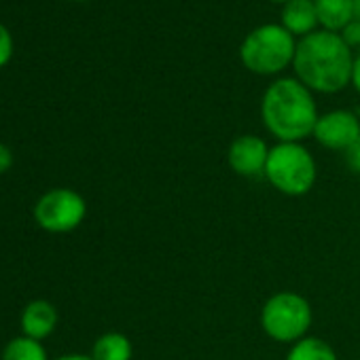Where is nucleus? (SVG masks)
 <instances>
[{"label":"nucleus","mask_w":360,"mask_h":360,"mask_svg":"<svg viewBox=\"0 0 360 360\" xmlns=\"http://www.w3.org/2000/svg\"><path fill=\"white\" fill-rule=\"evenodd\" d=\"M261 115L265 127L280 142H301L314 136L318 123L316 102L309 89L295 79H280L263 96Z\"/></svg>","instance_id":"obj_2"},{"label":"nucleus","mask_w":360,"mask_h":360,"mask_svg":"<svg viewBox=\"0 0 360 360\" xmlns=\"http://www.w3.org/2000/svg\"><path fill=\"white\" fill-rule=\"evenodd\" d=\"M229 165L238 176L255 178V176H265L267 159H269V146L257 138V136H240L231 142L229 146Z\"/></svg>","instance_id":"obj_8"},{"label":"nucleus","mask_w":360,"mask_h":360,"mask_svg":"<svg viewBox=\"0 0 360 360\" xmlns=\"http://www.w3.org/2000/svg\"><path fill=\"white\" fill-rule=\"evenodd\" d=\"M314 138L330 150H347L360 138V121L349 110H333L318 117Z\"/></svg>","instance_id":"obj_7"},{"label":"nucleus","mask_w":360,"mask_h":360,"mask_svg":"<svg viewBox=\"0 0 360 360\" xmlns=\"http://www.w3.org/2000/svg\"><path fill=\"white\" fill-rule=\"evenodd\" d=\"M352 83H354V87L358 89V94H360V56L354 60V68H352Z\"/></svg>","instance_id":"obj_19"},{"label":"nucleus","mask_w":360,"mask_h":360,"mask_svg":"<svg viewBox=\"0 0 360 360\" xmlns=\"http://www.w3.org/2000/svg\"><path fill=\"white\" fill-rule=\"evenodd\" d=\"M316 161L301 142H278L269 148L265 178L269 185L288 198H301L316 183Z\"/></svg>","instance_id":"obj_3"},{"label":"nucleus","mask_w":360,"mask_h":360,"mask_svg":"<svg viewBox=\"0 0 360 360\" xmlns=\"http://www.w3.org/2000/svg\"><path fill=\"white\" fill-rule=\"evenodd\" d=\"M13 58V37L9 28L0 24V68H5Z\"/></svg>","instance_id":"obj_15"},{"label":"nucleus","mask_w":360,"mask_h":360,"mask_svg":"<svg viewBox=\"0 0 360 360\" xmlns=\"http://www.w3.org/2000/svg\"><path fill=\"white\" fill-rule=\"evenodd\" d=\"M343 41H345V45L347 47H352V45H360V22H352L349 26H345L343 28V37H341Z\"/></svg>","instance_id":"obj_18"},{"label":"nucleus","mask_w":360,"mask_h":360,"mask_svg":"<svg viewBox=\"0 0 360 360\" xmlns=\"http://www.w3.org/2000/svg\"><path fill=\"white\" fill-rule=\"evenodd\" d=\"M292 34L282 26H261L250 32L242 45V62L257 75H274L284 70L295 60Z\"/></svg>","instance_id":"obj_5"},{"label":"nucleus","mask_w":360,"mask_h":360,"mask_svg":"<svg viewBox=\"0 0 360 360\" xmlns=\"http://www.w3.org/2000/svg\"><path fill=\"white\" fill-rule=\"evenodd\" d=\"M0 360H49V354L43 341L20 335L7 341L3 354H0Z\"/></svg>","instance_id":"obj_13"},{"label":"nucleus","mask_w":360,"mask_h":360,"mask_svg":"<svg viewBox=\"0 0 360 360\" xmlns=\"http://www.w3.org/2000/svg\"><path fill=\"white\" fill-rule=\"evenodd\" d=\"M77 3H81V0H77Z\"/></svg>","instance_id":"obj_23"},{"label":"nucleus","mask_w":360,"mask_h":360,"mask_svg":"<svg viewBox=\"0 0 360 360\" xmlns=\"http://www.w3.org/2000/svg\"><path fill=\"white\" fill-rule=\"evenodd\" d=\"M295 70L307 89L335 94L352 81V51L345 41L328 30L307 34L295 49Z\"/></svg>","instance_id":"obj_1"},{"label":"nucleus","mask_w":360,"mask_h":360,"mask_svg":"<svg viewBox=\"0 0 360 360\" xmlns=\"http://www.w3.org/2000/svg\"><path fill=\"white\" fill-rule=\"evenodd\" d=\"M58 320H60V314L51 301L34 299L26 303V307L22 309L20 328H22V335L37 339V341H45L56 330Z\"/></svg>","instance_id":"obj_9"},{"label":"nucleus","mask_w":360,"mask_h":360,"mask_svg":"<svg viewBox=\"0 0 360 360\" xmlns=\"http://www.w3.org/2000/svg\"><path fill=\"white\" fill-rule=\"evenodd\" d=\"M345 161H347V167L360 178V138L345 150Z\"/></svg>","instance_id":"obj_16"},{"label":"nucleus","mask_w":360,"mask_h":360,"mask_svg":"<svg viewBox=\"0 0 360 360\" xmlns=\"http://www.w3.org/2000/svg\"><path fill=\"white\" fill-rule=\"evenodd\" d=\"M286 360H337V354L326 341L318 337H305L290 345Z\"/></svg>","instance_id":"obj_14"},{"label":"nucleus","mask_w":360,"mask_h":360,"mask_svg":"<svg viewBox=\"0 0 360 360\" xmlns=\"http://www.w3.org/2000/svg\"><path fill=\"white\" fill-rule=\"evenodd\" d=\"M261 326L274 341L297 343L307 337L311 326V305L297 292H276L261 309Z\"/></svg>","instance_id":"obj_4"},{"label":"nucleus","mask_w":360,"mask_h":360,"mask_svg":"<svg viewBox=\"0 0 360 360\" xmlns=\"http://www.w3.org/2000/svg\"><path fill=\"white\" fill-rule=\"evenodd\" d=\"M56 360H94L91 354H64Z\"/></svg>","instance_id":"obj_20"},{"label":"nucleus","mask_w":360,"mask_h":360,"mask_svg":"<svg viewBox=\"0 0 360 360\" xmlns=\"http://www.w3.org/2000/svg\"><path fill=\"white\" fill-rule=\"evenodd\" d=\"M354 15L360 22V0H354Z\"/></svg>","instance_id":"obj_21"},{"label":"nucleus","mask_w":360,"mask_h":360,"mask_svg":"<svg viewBox=\"0 0 360 360\" xmlns=\"http://www.w3.org/2000/svg\"><path fill=\"white\" fill-rule=\"evenodd\" d=\"M13 150L11 146H7L5 142H0V176L7 174L13 167Z\"/></svg>","instance_id":"obj_17"},{"label":"nucleus","mask_w":360,"mask_h":360,"mask_svg":"<svg viewBox=\"0 0 360 360\" xmlns=\"http://www.w3.org/2000/svg\"><path fill=\"white\" fill-rule=\"evenodd\" d=\"M282 24L290 34H311L318 24L314 0H290V3H286Z\"/></svg>","instance_id":"obj_10"},{"label":"nucleus","mask_w":360,"mask_h":360,"mask_svg":"<svg viewBox=\"0 0 360 360\" xmlns=\"http://www.w3.org/2000/svg\"><path fill=\"white\" fill-rule=\"evenodd\" d=\"M274 3H290V0H274Z\"/></svg>","instance_id":"obj_22"},{"label":"nucleus","mask_w":360,"mask_h":360,"mask_svg":"<svg viewBox=\"0 0 360 360\" xmlns=\"http://www.w3.org/2000/svg\"><path fill=\"white\" fill-rule=\"evenodd\" d=\"M87 217L85 198L68 187H56L43 193L34 204V221L49 233H70Z\"/></svg>","instance_id":"obj_6"},{"label":"nucleus","mask_w":360,"mask_h":360,"mask_svg":"<svg viewBox=\"0 0 360 360\" xmlns=\"http://www.w3.org/2000/svg\"><path fill=\"white\" fill-rule=\"evenodd\" d=\"M318 22L328 30L337 32L352 24L354 18V0H314Z\"/></svg>","instance_id":"obj_11"},{"label":"nucleus","mask_w":360,"mask_h":360,"mask_svg":"<svg viewBox=\"0 0 360 360\" xmlns=\"http://www.w3.org/2000/svg\"><path fill=\"white\" fill-rule=\"evenodd\" d=\"M134 347L131 341L123 333H104L96 339L91 347V358L94 360H131Z\"/></svg>","instance_id":"obj_12"}]
</instances>
